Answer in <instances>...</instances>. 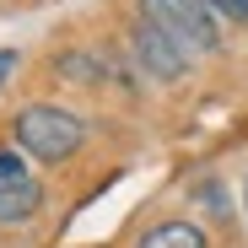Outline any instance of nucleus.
<instances>
[{
    "instance_id": "9d476101",
    "label": "nucleus",
    "mask_w": 248,
    "mask_h": 248,
    "mask_svg": "<svg viewBox=\"0 0 248 248\" xmlns=\"http://www.w3.org/2000/svg\"><path fill=\"white\" fill-rule=\"evenodd\" d=\"M243 211H248V178H243Z\"/></svg>"
},
{
    "instance_id": "1a4fd4ad",
    "label": "nucleus",
    "mask_w": 248,
    "mask_h": 248,
    "mask_svg": "<svg viewBox=\"0 0 248 248\" xmlns=\"http://www.w3.org/2000/svg\"><path fill=\"white\" fill-rule=\"evenodd\" d=\"M205 205H211L216 216H227V200H221V189H216V184H205Z\"/></svg>"
},
{
    "instance_id": "423d86ee",
    "label": "nucleus",
    "mask_w": 248,
    "mask_h": 248,
    "mask_svg": "<svg viewBox=\"0 0 248 248\" xmlns=\"http://www.w3.org/2000/svg\"><path fill=\"white\" fill-rule=\"evenodd\" d=\"M0 178H32V173H27V162H22L11 146H0Z\"/></svg>"
},
{
    "instance_id": "6e6552de",
    "label": "nucleus",
    "mask_w": 248,
    "mask_h": 248,
    "mask_svg": "<svg viewBox=\"0 0 248 248\" xmlns=\"http://www.w3.org/2000/svg\"><path fill=\"white\" fill-rule=\"evenodd\" d=\"M11 70H16V49H0V87L11 81Z\"/></svg>"
},
{
    "instance_id": "f257e3e1",
    "label": "nucleus",
    "mask_w": 248,
    "mask_h": 248,
    "mask_svg": "<svg viewBox=\"0 0 248 248\" xmlns=\"http://www.w3.org/2000/svg\"><path fill=\"white\" fill-rule=\"evenodd\" d=\"M11 135H16V146H22L27 156H38V162H65V156L81 151L87 124H81L70 108H60V103H32V108H22V113L11 119Z\"/></svg>"
},
{
    "instance_id": "20e7f679",
    "label": "nucleus",
    "mask_w": 248,
    "mask_h": 248,
    "mask_svg": "<svg viewBox=\"0 0 248 248\" xmlns=\"http://www.w3.org/2000/svg\"><path fill=\"white\" fill-rule=\"evenodd\" d=\"M38 205H44V189H38V178H0V221H6V227L27 221Z\"/></svg>"
},
{
    "instance_id": "f03ea898",
    "label": "nucleus",
    "mask_w": 248,
    "mask_h": 248,
    "mask_svg": "<svg viewBox=\"0 0 248 248\" xmlns=\"http://www.w3.org/2000/svg\"><path fill=\"white\" fill-rule=\"evenodd\" d=\"M140 16L156 22L168 38H178L189 54H211V49H221L216 11L205 6V0H140Z\"/></svg>"
},
{
    "instance_id": "0eeeda50",
    "label": "nucleus",
    "mask_w": 248,
    "mask_h": 248,
    "mask_svg": "<svg viewBox=\"0 0 248 248\" xmlns=\"http://www.w3.org/2000/svg\"><path fill=\"white\" fill-rule=\"evenodd\" d=\"M216 16H227V22H248V0H205Z\"/></svg>"
},
{
    "instance_id": "7ed1b4c3",
    "label": "nucleus",
    "mask_w": 248,
    "mask_h": 248,
    "mask_svg": "<svg viewBox=\"0 0 248 248\" xmlns=\"http://www.w3.org/2000/svg\"><path fill=\"white\" fill-rule=\"evenodd\" d=\"M130 44H135V65L151 76V81H178L189 70V49L178 44V38H168L156 22L140 16V27L130 32Z\"/></svg>"
},
{
    "instance_id": "39448f33",
    "label": "nucleus",
    "mask_w": 248,
    "mask_h": 248,
    "mask_svg": "<svg viewBox=\"0 0 248 248\" xmlns=\"http://www.w3.org/2000/svg\"><path fill=\"white\" fill-rule=\"evenodd\" d=\"M135 248H211V237L194 221H156L135 237Z\"/></svg>"
}]
</instances>
